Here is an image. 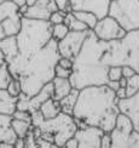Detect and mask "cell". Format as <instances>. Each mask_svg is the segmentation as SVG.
Segmentation results:
<instances>
[{
    "mask_svg": "<svg viewBox=\"0 0 139 148\" xmlns=\"http://www.w3.org/2000/svg\"><path fill=\"white\" fill-rule=\"evenodd\" d=\"M18 50L7 66L15 79L22 85V92L32 97L56 77L60 55L58 41L52 38L50 21L23 17L20 33L16 35Z\"/></svg>",
    "mask_w": 139,
    "mask_h": 148,
    "instance_id": "cell-1",
    "label": "cell"
},
{
    "mask_svg": "<svg viewBox=\"0 0 139 148\" xmlns=\"http://www.w3.org/2000/svg\"><path fill=\"white\" fill-rule=\"evenodd\" d=\"M120 113L116 92L108 85H93L80 90L73 116L79 126H98L110 132Z\"/></svg>",
    "mask_w": 139,
    "mask_h": 148,
    "instance_id": "cell-2",
    "label": "cell"
},
{
    "mask_svg": "<svg viewBox=\"0 0 139 148\" xmlns=\"http://www.w3.org/2000/svg\"><path fill=\"white\" fill-rule=\"evenodd\" d=\"M105 49L106 41L98 39L93 30H90L81 51L73 61V72L69 79L75 89L81 90L87 86L108 84L109 67L102 61Z\"/></svg>",
    "mask_w": 139,
    "mask_h": 148,
    "instance_id": "cell-3",
    "label": "cell"
},
{
    "mask_svg": "<svg viewBox=\"0 0 139 148\" xmlns=\"http://www.w3.org/2000/svg\"><path fill=\"white\" fill-rule=\"evenodd\" d=\"M102 61L108 67L130 66L139 73V29L127 32L121 39L106 41Z\"/></svg>",
    "mask_w": 139,
    "mask_h": 148,
    "instance_id": "cell-4",
    "label": "cell"
},
{
    "mask_svg": "<svg viewBox=\"0 0 139 148\" xmlns=\"http://www.w3.org/2000/svg\"><path fill=\"white\" fill-rule=\"evenodd\" d=\"M79 124L71 114L60 112L52 119H45L38 127H33L35 138H45L57 147H64L65 142L75 135Z\"/></svg>",
    "mask_w": 139,
    "mask_h": 148,
    "instance_id": "cell-5",
    "label": "cell"
},
{
    "mask_svg": "<svg viewBox=\"0 0 139 148\" xmlns=\"http://www.w3.org/2000/svg\"><path fill=\"white\" fill-rule=\"evenodd\" d=\"M109 15L114 17L126 32L139 29V0H111Z\"/></svg>",
    "mask_w": 139,
    "mask_h": 148,
    "instance_id": "cell-6",
    "label": "cell"
},
{
    "mask_svg": "<svg viewBox=\"0 0 139 148\" xmlns=\"http://www.w3.org/2000/svg\"><path fill=\"white\" fill-rule=\"evenodd\" d=\"M113 148H139V131L128 115L120 113L116 124L110 131Z\"/></svg>",
    "mask_w": 139,
    "mask_h": 148,
    "instance_id": "cell-7",
    "label": "cell"
},
{
    "mask_svg": "<svg viewBox=\"0 0 139 148\" xmlns=\"http://www.w3.org/2000/svg\"><path fill=\"white\" fill-rule=\"evenodd\" d=\"M22 18L20 8L12 0H7L0 5V40L20 33Z\"/></svg>",
    "mask_w": 139,
    "mask_h": 148,
    "instance_id": "cell-8",
    "label": "cell"
},
{
    "mask_svg": "<svg viewBox=\"0 0 139 148\" xmlns=\"http://www.w3.org/2000/svg\"><path fill=\"white\" fill-rule=\"evenodd\" d=\"M57 10L54 0H27V5L21 8L20 12L23 17L48 21L52 12Z\"/></svg>",
    "mask_w": 139,
    "mask_h": 148,
    "instance_id": "cell-9",
    "label": "cell"
},
{
    "mask_svg": "<svg viewBox=\"0 0 139 148\" xmlns=\"http://www.w3.org/2000/svg\"><path fill=\"white\" fill-rule=\"evenodd\" d=\"M88 33L90 30H85V32L69 30V33L62 40L58 41V51L60 57H66L74 61V58L81 51Z\"/></svg>",
    "mask_w": 139,
    "mask_h": 148,
    "instance_id": "cell-10",
    "label": "cell"
},
{
    "mask_svg": "<svg viewBox=\"0 0 139 148\" xmlns=\"http://www.w3.org/2000/svg\"><path fill=\"white\" fill-rule=\"evenodd\" d=\"M93 33L97 35V38L103 41H113L123 38L127 32L114 17L108 15L98 20Z\"/></svg>",
    "mask_w": 139,
    "mask_h": 148,
    "instance_id": "cell-11",
    "label": "cell"
},
{
    "mask_svg": "<svg viewBox=\"0 0 139 148\" xmlns=\"http://www.w3.org/2000/svg\"><path fill=\"white\" fill-rule=\"evenodd\" d=\"M104 130L98 126L85 125L79 126L75 137L79 141V148H100Z\"/></svg>",
    "mask_w": 139,
    "mask_h": 148,
    "instance_id": "cell-12",
    "label": "cell"
},
{
    "mask_svg": "<svg viewBox=\"0 0 139 148\" xmlns=\"http://www.w3.org/2000/svg\"><path fill=\"white\" fill-rule=\"evenodd\" d=\"M111 0H70L73 11H88L103 18L109 15Z\"/></svg>",
    "mask_w": 139,
    "mask_h": 148,
    "instance_id": "cell-13",
    "label": "cell"
},
{
    "mask_svg": "<svg viewBox=\"0 0 139 148\" xmlns=\"http://www.w3.org/2000/svg\"><path fill=\"white\" fill-rule=\"evenodd\" d=\"M119 108L121 113L130 116L134 129L139 131V90L134 95L119 100Z\"/></svg>",
    "mask_w": 139,
    "mask_h": 148,
    "instance_id": "cell-14",
    "label": "cell"
},
{
    "mask_svg": "<svg viewBox=\"0 0 139 148\" xmlns=\"http://www.w3.org/2000/svg\"><path fill=\"white\" fill-rule=\"evenodd\" d=\"M12 115L0 113V142H10L15 145L18 136L12 129Z\"/></svg>",
    "mask_w": 139,
    "mask_h": 148,
    "instance_id": "cell-15",
    "label": "cell"
},
{
    "mask_svg": "<svg viewBox=\"0 0 139 148\" xmlns=\"http://www.w3.org/2000/svg\"><path fill=\"white\" fill-rule=\"evenodd\" d=\"M52 85H53V96L52 97L56 101H60L63 97L70 94L71 90L74 89L70 79H68V78L54 77L52 80Z\"/></svg>",
    "mask_w": 139,
    "mask_h": 148,
    "instance_id": "cell-16",
    "label": "cell"
},
{
    "mask_svg": "<svg viewBox=\"0 0 139 148\" xmlns=\"http://www.w3.org/2000/svg\"><path fill=\"white\" fill-rule=\"evenodd\" d=\"M18 97L12 96L7 89H0V113L12 115L17 109Z\"/></svg>",
    "mask_w": 139,
    "mask_h": 148,
    "instance_id": "cell-17",
    "label": "cell"
},
{
    "mask_svg": "<svg viewBox=\"0 0 139 148\" xmlns=\"http://www.w3.org/2000/svg\"><path fill=\"white\" fill-rule=\"evenodd\" d=\"M40 112L45 119H52L62 112V108H60L59 101H56L53 97H51L41 104Z\"/></svg>",
    "mask_w": 139,
    "mask_h": 148,
    "instance_id": "cell-18",
    "label": "cell"
},
{
    "mask_svg": "<svg viewBox=\"0 0 139 148\" xmlns=\"http://www.w3.org/2000/svg\"><path fill=\"white\" fill-rule=\"evenodd\" d=\"M79 92H80V90L74 88V89L71 90L70 94H68L65 97H63L62 100L59 101L60 108H62V112L73 115V112H74L75 104H76V101H77V97H79Z\"/></svg>",
    "mask_w": 139,
    "mask_h": 148,
    "instance_id": "cell-19",
    "label": "cell"
},
{
    "mask_svg": "<svg viewBox=\"0 0 139 148\" xmlns=\"http://www.w3.org/2000/svg\"><path fill=\"white\" fill-rule=\"evenodd\" d=\"M64 23L69 27L70 30H75V32H85V30H91L87 27V24H85L83 22H81L74 14H73V11L66 12Z\"/></svg>",
    "mask_w": 139,
    "mask_h": 148,
    "instance_id": "cell-20",
    "label": "cell"
},
{
    "mask_svg": "<svg viewBox=\"0 0 139 148\" xmlns=\"http://www.w3.org/2000/svg\"><path fill=\"white\" fill-rule=\"evenodd\" d=\"M12 129L15 130L16 135L18 137H26L29 134V131L33 129V125L30 121L20 120V119H12Z\"/></svg>",
    "mask_w": 139,
    "mask_h": 148,
    "instance_id": "cell-21",
    "label": "cell"
},
{
    "mask_svg": "<svg viewBox=\"0 0 139 148\" xmlns=\"http://www.w3.org/2000/svg\"><path fill=\"white\" fill-rule=\"evenodd\" d=\"M73 14H74L81 22L87 24V27L91 30L94 29L97 22H98V20H99L93 12H88V11H73Z\"/></svg>",
    "mask_w": 139,
    "mask_h": 148,
    "instance_id": "cell-22",
    "label": "cell"
},
{
    "mask_svg": "<svg viewBox=\"0 0 139 148\" xmlns=\"http://www.w3.org/2000/svg\"><path fill=\"white\" fill-rule=\"evenodd\" d=\"M12 79H14V75H12L7 63L5 62L0 66V89H7Z\"/></svg>",
    "mask_w": 139,
    "mask_h": 148,
    "instance_id": "cell-23",
    "label": "cell"
},
{
    "mask_svg": "<svg viewBox=\"0 0 139 148\" xmlns=\"http://www.w3.org/2000/svg\"><path fill=\"white\" fill-rule=\"evenodd\" d=\"M69 27L63 22V23H57V24H52V38L59 41L62 40L64 36L69 33Z\"/></svg>",
    "mask_w": 139,
    "mask_h": 148,
    "instance_id": "cell-24",
    "label": "cell"
},
{
    "mask_svg": "<svg viewBox=\"0 0 139 148\" xmlns=\"http://www.w3.org/2000/svg\"><path fill=\"white\" fill-rule=\"evenodd\" d=\"M138 90H139V73H136L134 75L127 79V85H126L127 97L134 95Z\"/></svg>",
    "mask_w": 139,
    "mask_h": 148,
    "instance_id": "cell-25",
    "label": "cell"
},
{
    "mask_svg": "<svg viewBox=\"0 0 139 148\" xmlns=\"http://www.w3.org/2000/svg\"><path fill=\"white\" fill-rule=\"evenodd\" d=\"M7 91L10 92L12 96H16V97L20 96V95L22 94V85H21V83H20V80L15 79V78L12 79L11 83H10L9 86H7Z\"/></svg>",
    "mask_w": 139,
    "mask_h": 148,
    "instance_id": "cell-26",
    "label": "cell"
},
{
    "mask_svg": "<svg viewBox=\"0 0 139 148\" xmlns=\"http://www.w3.org/2000/svg\"><path fill=\"white\" fill-rule=\"evenodd\" d=\"M108 77H109V80H120L121 78L123 77L122 67H120V66H111V67H109Z\"/></svg>",
    "mask_w": 139,
    "mask_h": 148,
    "instance_id": "cell-27",
    "label": "cell"
},
{
    "mask_svg": "<svg viewBox=\"0 0 139 148\" xmlns=\"http://www.w3.org/2000/svg\"><path fill=\"white\" fill-rule=\"evenodd\" d=\"M65 15H66V12L62 11V10H57V11H54L52 12V15L50 17V21L52 24H57V23H63L64 20H65Z\"/></svg>",
    "mask_w": 139,
    "mask_h": 148,
    "instance_id": "cell-28",
    "label": "cell"
},
{
    "mask_svg": "<svg viewBox=\"0 0 139 148\" xmlns=\"http://www.w3.org/2000/svg\"><path fill=\"white\" fill-rule=\"evenodd\" d=\"M15 119H20V120H26L32 123V113L28 110H21V109H16V112L12 114Z\"/></svg>",
    "mask_w": 139,
    "mask_h": 148,
    "instance_id": "cell-29",
    "label": "cell"
},
{
    "mask_svg": "<svg viewBox=\"0 0 139 148\" xmlns=\"http://www.w3.org/2000/svg\"><path fill=\"white\" fill-rule=\"evenodd\" d=\"M56 77H59V78H70V75H71V72H73V69H68V68H64V67H62L60 64H58L57 63V66H56Z\"/></svg>",
    "mask_w": 139,
    "mask_h": 148,
    "instance_id": "cell-30",
    "label": "cell"
},
{
    "mask_svg": "<svg viewBox=\"0 0 139 148\" xmlns=\"http://www.w3.org/2000/svg\"><path fill=\"white\" fill-rule=\"evenodd\" d=\"M44 120H45V118H44V115L41 114L40 109L39 110H35V112L32 113V125H33V127L40 126V124Z\"/></svg>",
    "mask_w": 139,
    "mask_h": 148,
    "instance_id": "cell-31",
    "label": "cell"
},
{
    "mask_svg": "<svg viewBox=\"0 0 139 148\" xmlns=\"http://www.w3.org/2000/svg\"><path fill=\"white\" fill-rule=\"evenodd\" d=\"M58 10H62L64 12H70L71 10V5H70V0H54Z\"/></svg>",
    "mask_w": 139,
    "mask_h": 148,
    "instance_id": "cell-32",
    "label": "cell"
},
{
    "mask_svg": "<svg viewBox=\"0 0 139 148\" xmlns=\"http://www.w3.org/2000/svg\"><path fill=\"white\" fill-rule=\"evenodd\" d=\"M111 147V136L110 132H104L102 137V143H100V148H110Z\"/></svg>",
    "mask_w": 139,
    "mask_h": 148,
    "instance_id": "cell-33",
    "label": "cell"
},
{
    "mask_svg": "<svg viewBox=\"0 0 139 148\" xmlns=\"http://www.w3.org/2000/svg\"><path fill=\"white\" fill-rule=\"evenodd\" d=\"M58 64H60L64 68H68V69H73V60L70 58H66V57H60L58 60Z\"/></svg>",
    "mask_w": 139,
    "mask_h": 148,
    "instance_id": "cell-34",
    "label": "cell"
},
{
    "mask_svg": "<svg viewBox=\"0 0 139 148\" xmlns=\"http://www.w3.org/2000/svg\"><path fill=\"white\" fill-rule=\"evenodd\" d=\"M137 72L132 68V67H130V66H123L122 67V74H123V77L126 78V79H128V78H131L132 75H134Z\"/></svg>",
    "mask_w": 139,
    "mask_h": 148,
    "instance_id": "cell-35",
    "label": "cell"
},
{
    "mask_svg": "<svg viewBox=\"0 0 139 148\" xmlns=\"http://www.w3.org/2000/svg\"><path fill=\"white\" fill-rule=\"evenodd\" d=\"M64 147H68V148H79V141L77 138L75 137V135L73 136L71 138H69L68 141L65 142Z\"/></svg>",
    "mask_w": 139,
    "mask_h": 148,
    "instance_id": "cell-36",
    "label": "cell"
},
{
    "mask_svg": "<svg viewBox=\"0 0 139 148\" xmlns=\"http://www.w3.org/2000/svg\"><path fill=\"white\" fill-rule=\"evenodd\" d=\"M106 85H108L110 89H113L114 91H116V90H119V89L121 88V85H120V80H109Z\"/></svg>",
    "mask_w": 139,
    "mask_h": 148,
    "instance_id": "cell-37",
    "label": "cell"
},
{
    "mask_svg": "<svg viewBox=\"0 0 139 148\" xmlns=\"http://www.w3.org/2000/svg\"><path fill=\"white\" fill-rule=\"evenodd\" d=\"M115 92H116V97L119 98V100H122V98L127 97V91H126V88H120L119 90H116Z\"/></svg>",
    "mask_w": 139,
    "mask_h": 148,
    "instance_id": "cell-38",
    "label": "cell"
},
{
    "mask_svg": "<svg viewBox=\"0 0 139 148\" xmlns=\"http://www.w3.org/2000/svg\"><path fill=\"white\" fill-rule=\"evenodd\" d=\"M15 147L16 148H23L26 147V141L23 137H17V140L15 141Z\"/></svg>",
    "mask_w": 139,
    "mask_h": 148,
    "instance_id": "cell-39",
    "label": "cell"
},
{
    "mask_svg": "<svg viewBox=\"0 0 139 148\" xmlns=\"http://www.w3.org/2000/svg\"><path fill=\"white\" fill-rule=\"evenodd\" d=\"M12 1H14L17 6H18V8H23V6L24 5H27V0H12Z\"/></svg>",
    "mask_w": 139,
    "mask_h": 148,
    "instance_id": "cell-40",
    "label": "cell"
},
{
    "mask_svg": "<svg viewBox=\"0 0 139 148\" xmlns=\"http://www.w3.org/2000/svg\"><path fill=\"white\" fill-rule=\"evenodd\" d=\"M5 62H6V60H5V55H4L3 50H1V47H0V66L4 64Z\"/></svg>",
    "mask_w": 139,
    "mask_h": 148,
    "instance_id": "cell-41",
    "label": "cell"
},
{
    "mask_svg": "<svg viewBox=\"0 0 139 148\" xmlns=\"http://www.w3.org/2000/svg\"><path fill=\"white\" fill-rule=\"evenodd\" d=\"M5 1H7V0H0V5H1L3 3H5Z\"/></svg>",
    "mask_w": 139,
    "mask_h": 148,
    "instance_id": "cell-42",
    "label": "cell"
}]
</instances>
